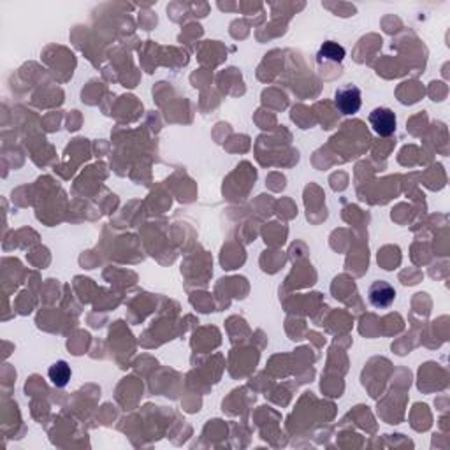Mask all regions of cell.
<instances>
[{
    "instance_id": "1",
    "label": "cell",
    "mask_w": 450,
    "mask_h": 450,
    "mask_svg": "<svg viewBox=\"0 0 450 450\" xmlns=\"http://www.w3.org/2000/svg\"><path fill=\"white\" fill-rule=\"evenodd\" d=\"M334 104H336L338 111L342 115H353L361 109L362 97L361 90L353 85H345L342 88H338L336 97H334Z\"/></svg>"
},
{
    "instance_id": "2",
    "label": "cell",
    "mask_w": 450,
    "mask_h": 450,
    "mask_svg": "<svg viewBox=\"0 0 450 450\" xmlns=\"http://www.w3.org/2000/svg\"><path fill=\"white\" fill-rule=\"evenodd\" d=\"M369 124L378 136H392L396 130V115L387 108H377L369 115Z\"/></svg>"
},
{
    "instance_id": "3",
    "label": "cell",
    "mask_w": 450,
    "mask_h": 450,
    "mask_svg": "<svg viewBox=\"0 0 450 450\" xmlns=\"http://www.w3.org/2000/svg\"><path fill=\"white\" fill-rule=\"evenodd\" d=\"M369 295V303L375 308H389L392 303H394V297H396V291L387 282H375V284L369 287L368 291Z\"/></svg>"
},
{
    "instance_id": "4",
    "label": "cell",
    "mask_w": 450,
    "mask_h": 450,
    "mask_svg": "<svg viewBox=\"0 0 450 450\" xmlns=\"http://www.w3.org/2000/svg\"><path fill=\"white\" fill-rule=\"evenodd\" d=\"M50 380L53 382V385L57 387H66L70 380V368L66 361H57L48 371Z\"/></svg>"
},
{
    "instance_id": "5",
    "label": "cell",
    "mask_w": 450,
    "mask_h": 450,
    "mask_svg": "<svg viewBox=\"0 0 450 450\" xmlns=\"http://www.w3.org/2000/svg\"><path fill=\"white\" fill-rule=\"evenodd\" d=\"M345 59V50L343 46H340L338 43H333V41H327L320 46V51H318V60H331V62H342Z\"/></svg>"
}]
</instances>
